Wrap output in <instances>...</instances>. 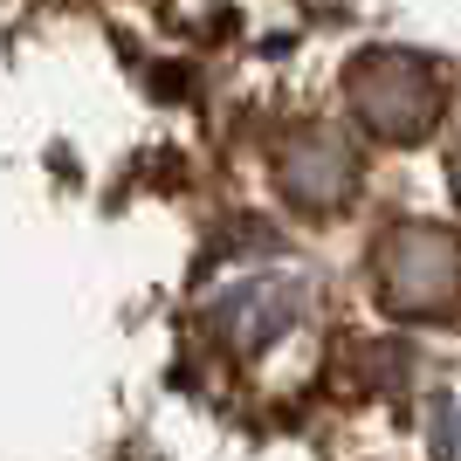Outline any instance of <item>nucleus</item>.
<instances>
[{
	"label": "nucleus",
	"mask_w": 461,
	"mask_h": 461,
	"mask_svg": "<svg viewBox=\"0 0 461 461\" xmlns=\"http://www.w3.org/2000/svg\"><path fill=\"white\" fill-rule=\"evenodd\" d=\"M447 104V77L434 56L413 49H366L345 69V111L385 145H420Z\"/></svg>",
	"instance_id": "f257e3e1"
},
{
	"label": "nucleus",
	"mask_w": 461,
	"mask_h": 461,
	"mask_svg": "<svg viewBox=\"0 0 461 461\" xmlns=\"http://www.w3.org/2000/svg\"><path fill=\"white\" fill-rule=\"evenodd\" d=\"M310 317V276L303 269H241L207 296V324L234 351H269Z\"/></svg>",
	"instance_id": "7ed1b4c3"
},
{
	"label": "nucleus",
	"mask_w": 461,
	"mask_h": 461,
	"mask_svg": "<svg viewBox=\"0 0 461 461\" xmlns=\"http://www.w3.org/2000/svg\"><path fill=\"white\" fill-rule=\"evenodd\" d=\"M441 447L461 461V400H447V406H441Z\"/></svg>",
	"instance_id": "39448f33"
},
{
	"label": "nucleus",
	"mask_w": 461,
	"mask_h": 461,
	"mask_svg": "<svg viewBox=\"0 0 461 461\" xmlns=\"http://www.w3.org/2000/svg\"><path fill=\"white\" fill-rule=\"evenodd\" d=\"M372 269H379L385 310H400V317H441L461 289V241L447 228H427V221H400L379 241Z\"/></svg>",
	"instance_id": "f03ea898"
},
{
	"label": "nucleus",
	"mask_w": 461,
	"mask_h": 461,
	"mask_svg": "<svg viewBox=\"0 0 461 461\" xmlns=\"http://www.w3.org/2000/svg\"><path fill=\"white\" fill-rule=\"evenodd\" d=\"M455 193H461V152H455Z\"/></svg>",
	"instance_id": "423d86ee"
},
{
	"label": "nucleus",
	"mask_w": 461,
	"mask_h": 461,
	"mask_svg": "<svg viewBox=\"0 0 461 461\" xmlns=\"http://www.w3.org/2000/svg\"><path fill=\"white\" fill-rule=\"evenodd\" d=\"M283 193H289V207H310V213H324L338 207V200H351V186H358V158H351V145L338 131H303V138H289V152H283Z\"/></svg>",
	"instance_id": "20e7f679"
}]
</instances>
